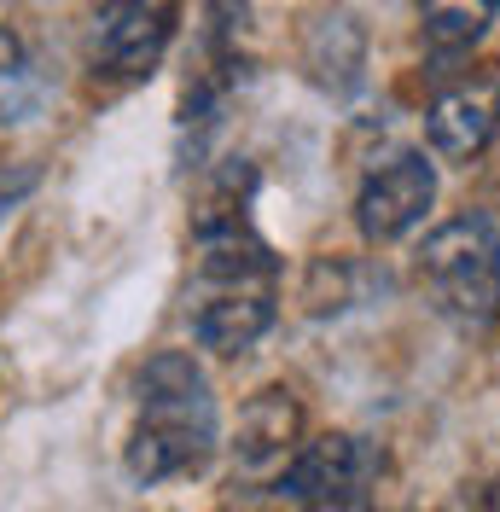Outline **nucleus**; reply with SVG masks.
Here are the masks:
<instances>
[{"instance_id":"f257e3e1","label":"nucleus","mask_w":500,"mask_h":512,"mask_svg":"<svg viewBox=\"0 0 500 512\" xmlns=\"http://www.w3.org/2000/svg\"><path fill=\"white\" fill-rule=\"evenodd\" d=\"M250 169H227L192 227L187 320L210 355H250L280 320V256L250 222Z\"/></svg>"},{"instance_id":"f03ea898","label":"nucleus","mask_w":500,"mask_h":512,"mask_svg":"<svg viewBox=\"0 0 500 512\" xmlns=\"http://www.w3.org/2000/svg\"><path fill=\"white\" fill-rule=\"evenodd\" d=\"M221 448V408L210 373L187 350H157L134 379V425L123 466L140 489L192 478Z\"/></svg>"},{"instance_id":"7ed1b4c3","label":"nucleus","mask_w":500,"mask_h":512,"mask_svg":"<svg viewBox=\"0 0 500 512\" xmlns=\"http://www.w3.org/2000/svg\"><path fill=\"white\" fill-rule=\"evenodd\" d=\"M413 280L425 291V303L454 332H466V338L495 332L500 326V227L483 210H466V216L442 222L413 251Z\"/></svg>"},{"instance_id":"20e7f679","label":"nucleus","mask_w":500,"mask_h":512,"mask_svg":"<svg viewBox=\"0 0 500 512\" xmlns=\"http://www.w3.org/2000/svg\"><path fill=\"white\" fill-rule=\"evenodd\" d=\"M250 76V0H210L204 6V35H198V64L187 76V94H181V163L210 158V140L227 123V105L239 94V82Z\"/></svg>"},{"instance_id":"39448f33","label":"nucleus","mask_w":500,"mask_h":512,"mask_svg":"<svg viewBox=\"0 0 500 512\" xmlns=\"http://www.w3.org/2000/svg\"><path fill=\"white\" fill-rule=\"evenodd\" d=\"M378 483H384L378 443L355 437V431H326V437L297 443V454L274 472V495L291 501V507L355 512V507H373Z\"/></svg>"},{"instance_id":"423d86ee","label":"nucleus","mask_w":500,"mask_h":512,"mask_svg":"<svg viewBox=\"0 0 500 512\" xmlns=\"http://www.w3.org/2000/svg\"><path fill=\"white\" fill-rule=\"evenodd\" d=\"M181 30V0H94L88 18V70L94 82L134 88L146 82Z\"/></svg>"},{"instance_id":"0eeeda50","label":"nucleus","mask_w":500,"mask_h":512,"mask_svg":"<svg viewBox=\"0 0 500 512\" xmlns=\"http://www.w3.org/2000/svg\"><path fill=\"white\" fill-rule=\"evenodd\" d=\"M431 204H437V169L425 152L402 146L367 169V181L355 192V227L367 245H396L431 216Z\"/></svg>"},{"instance_id":"6e6552de","label":"nucleus","mask_w":500,"mask_h":512,"mask_svg":"<svg viewBox=\"0 0 500 512\" xmlns=\"http://www.w3.org/2000/svg\"><path fill=\"white\" fill-rule=\"evenodd\" d=\"M297 443H303V402L285 384L256 390L239 414V466L245 472H280L297 454Z\"/></svg>"},{"instance_id":"1a4fd4ad","label":"nucleus","mask_w":500,"mask_h":512,"mask_svg":"<svg viewBox=\"0 0 500 512\" xmlns=\"http://www.w3.org/2000/svg\"><path fill=\"white\" fill-rule=\"evenodd\" d=\"M489 134H495V111L477 88H454L425 111V140L442 163H471L489 146Z\"/></svg>"},{"instance_id":"9d476101","label":"nucleus","mask_w":500,"mask_h":512,"mask_svg":"<svg viewBox=\"0 0 500 512\" xmlns=\"http://www.w3.org/2000/svg\"><path fill=\"white\" fill-rule=\"evenodd\" d=\"M309 70L320 88H332L338 99H349L361 82H367V35L355 18H320L309 35Z\"/></svg>"},{"instance_id":"9b49d317","label":"nucleus","mask_w":500,"mask_h":512,"mask_svg":"<svg viewBox=\"0 0 500 512\" xmlns=\"http://www.w3.org/2000/svg\"><path fill=\"white\" fill-rule=\"evenodd\" d=\"M47 105V64L12 24H0V128L41 117Z\"/></svg>"},{"instance_id":"f8f14e48","label":"nucleus","mask_w":500,"mask_h":512,"mask_svg":"<svg viewBox=\"0 0 500 512\" xmlns=\"http://www.w3.org/2000/svg\"><path fill=\"white\" fill-rule=\"evenodd\" d=\"M500 0H419V30H425V47L454 59V53H471L489 24H495Z\"/></svg>"},{"instance_id":"ddd939ff","label":"nucleus","mask_w":500,"mask_h":512,"mask_svg":"<svg viewBox=\"0 0 500 512\" xmlns=\"http://www.w3.org/2000/svg\"><path fill=\"white\" fill-rule=\"evenodd\" d=\"M30 187H35V169H12V175H0V227H6V216L30 198Z\"/></svg>"},{"instance_id":"4468645a","label":"nucleus","mask_w":500,"mask_h":512,"mask_svg":"<svg viewBox=\"0 0 500 512\" xmlns=\"http://www.w3.org/2000/svg\"><path fill=\"white\" fill-rule=\"evenodd\" d=\"M495 128H500V111H495Z\"/></svg>"}]
</instances>
